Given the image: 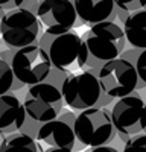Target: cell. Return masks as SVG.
Returning <instances> with one entry per match:
<instances>
[{
  "label": "cell",
  "mask_w": 146,
  "mask_h": 152,
  "mask_svg": "<svg viewBox=\"0 0 146 152\" xmlns=\"http://www.w3.org/2000/svg\"><path fill=\"white\" fill-rule=\"evenodd\" d=\"M43 50L49 55L55 69L64 73H73L90 64V53L84 38L69 31L61 35L44 34L41 40Z\"/></svg>",
  "instance_id": "6da1fadb"
},
{
  "label": "cell",
  "mask_w": 146,
  "mask_h": 152,
  "mask_svg": "<svg viewBox=\"0 0 146 152\" xmlns=\"http://www.w3.org/2000/svg\"><path fill=\"white\" fill-rule=\"evenodd\" d=\"M73 131L76 140L90 149L108 146L117 135L111 114H108L104 108H90L82 111L73 122Z\"/></svg>",
  "instance_id": "7a4b0ae2"
},
{
  "label": "cell",
  "mask_w": 146,
  "mask_h": 152,
  "mask_svg": "<svg viewBox=\"0 0 146 152\" xmlns=\"http://www.w3.org/2000/svg\"><path fill=\"white\" fill-rule=\"evenodd\" d=\"M84 41L96 64L97 61L110 62L117 59L125 49L126 37L123 29L114 21H104L91 26V29L84 35Z\"/></svg>",
  "instance_id": "3957f363"
},
{
  "label": "cell",
  "mask_w": 146,
  "mask_h": 152,
  "mask_svg": "<svg viewBox=\"0 0 146 152\" xmlns=\"http://www.w3.org/2000/svg\"><path fill=\"white\" fill-rule=\"evenodd\" d=\"M0 34L9 47L23 49L34 46L40 35V18L29 9L9 11L0 20Z\"/></svg>",
  "instance_id": "277c9868"
},
{
  "label": "cell",
  "mask_w": 146,
  "mask_h": 152,
  "mask_svg": "<svg viewBox=\"0 0 146 152\" xmlns=\"http://www.w3.org/2000/svg\"><path fill=\"white\" fill-rule=\"evenodd\" d=\"M97 78L102 91L107 93L108 97H126L132 94L139 85V73L136 66L123 58L105 62L101 67Z\"/></svg>",
  "instance_id": "5b68a950"
},
{
  "label": "cell",
  "mask_w": 146,
  "mask_h": 152,
  "mask_svg": "<svg viewBox=\"0 0 146 152\" xmlns=\"http://www.w3.org/2000/svg\"><path fill=\"white\" fill-rule=\"evenodd\" d=\"M11 69L21 84L34 87L43 84V81L49 76L52 62L43 47L34 44L17 50L12 56Z\"/></svg>",
  "instance_id": "8992f818"
},
{
  "label": "cell",
  "mask_w": 146,
  "mask_h": 152,
  "mask_svg": "<svg viewBox=\"0 0 146 152\" xmlns=\"http://www.w3.org/2000/svg\"><path fill=\"white\" fill-rule=\"evenodd\" d=\"M61 93L67 107L85 111L94 108L102 94V87L94 73L81 72L67 76L61 85Z\"/></svg>",
  "instance_id": "52a82bcc"
},
{
  "label": "cell",
  "mask_w": 146,
  "mask_h": 152,
  "mask_svg": "<svg viewBox=\"0 0 146 152\" xmlns=\"http://www.w3.org/2000/svg\"><path fill=\"white\" fill-rule=\"evenodd\" d=\"M24 110L26 114L35 122H52L56 120L61 110L64 107V97L52 84H38L29 88L24 97Z\"/></svg>",
  "instance_id": "ba28073f"
},
{
  "label": "cell",
  "mask_w": 146,
  "mask_h": 152,
  "mask_svg": "<svg viewBox=\"0 0 146 152\" xmlns=\"http://www.w3.org/2000/svg\"><path fill=\"white\" fill-rule=\"evenodd\" d=\"M111 119L117 134L123 137H137L146 134V104L145 100L132 93L119 99L111 110Z\"/></svg>",
  "instance_id": "9c48e42d"
},
{
  "label": "cell",
  "mask_w": 146,
  "mask_h": 152,
  "mask_svg": "<svg viewBox=\"0 0 146 152\" xmlns=\"http://www.w3.org/2000/svg\"><path fill=\"white\" fill-rule=\"evenodd\" d=\"M41 24H44L46 34L61 35L72 31L76 24L78 12L75 0H43L36 9Z\"/></svg>",
  "instance_id": "30bf717a"
},
{
  "label": "cell",
  "mask_w": 146,
  "mask_h": 152,
  "mask_svg": "<svg viewBox=\"0 0 146 152\" xmlns=\"http://www.w3.org/2000/svg\"><path fill=\"white\" fill-rule=\"evenodd\" d=\"M38 142L46 146L44 152H73L76 135L67 122L56 119L44 123L38 129Z\"/></svg>",
  "instance_id": "8fae6325"
},
{
  "label": "cell",
  "mask_w": 146,
  "mask_h": 152,
  "mask_svg": "<svg viewBox=\"0 0 146 152\" xmlns=\"http://www.w3.org/2000/svg\"><path fill=\"white\" fill-rule=\"evenodd\" d=\"M26 120L24 105L14 94L0 96V134H17Z\"/></svg>",
  "instance_id": "7c38bea8"
},
{
  "label": "cell",
  "mask_w": 146,
  "mask_h": 152,
  "mask_svg": "<svg viewBox=\"0 0 146 152\" xmlns=\"http://www.w3.org/2000/svg\"><path fill=\"white\" fill-rule=\"evenodd\" d=\"M114 0H75L78 17L88 24L108 21L114 11Z\"/></svg>",
  "instance_id": "4fadbf2b"
},
{
  "label": "cell",
  "mask_w": 146,
  "mask_h": 152,
  "mask_svg": "<svg viewBox=\"0 0 146 152\" xmlns=\"http://www.w3.org/2000/svg\"><path fill=\"white\" fill-rule=\"evenodd\" d=\"M123 32L132 47L146 50V9L132 12L125 20Z\"/></svg>",
  "instance_id": "5bb4252c"
},
{
  "label": "cell",
  "mask_w": 146,
  "mask_h": 152,
  "mask_svg": "<svg viewBox=\"0 0 146 152\" xmlns=\"http://www.w3.org/2000/svg\"><path fill=\"white\" fill-rule=\"evenodd\" d=\"M0 152H44L38 142L28 134H12L8 135L0 143Z\"/></svg>",
  "instance_id": "9a60e30c"
},
{
  "label": "cell",
  "mask_w": 146,
  "mask_h": 152,
  "mask_svg": "<svg viewBox=\"0 0 146 152\" xmlns=\"http://www.w3.org/2000/svg\"><path fill=\"white\" fill-rule=\"evenodd\" d=\"M14 72H12L11 66L5 59L0 58V96L8 94V91L11 90L12 82H14Z\"/></svg>",
  "instance_id": "2e32d148"
},
{
  "label": "cell",
  "mask_w": 146,
  "mask_h": 152,
  "mask_svg": "<svg viewBox=\"0 0 146 152\" xmlns=\"http://www.w3.org/2000/svg\"><path fill=\"white\" fill-rule=\"evenodd\" d=\"M123 152H146V134L126 140L123 146Z\"/></svg>",
  "instance_id": "e0dca14e"
},
{
  "label": "cell",
  "mask_w": 146,
  "mask_h": 152,
  "mask_svg": "<svg viewBox=\"0 0 146 152\" xmlns=\"http://www.w3.org/2000/svg\"><path fill=\"white\" fill-rule=\"evenodd\" d=\"M119 9L126 12H137L146 6V0H114Z\"/></svg>",
  "instance_id": "ac0fdd59"
},
{
  "label": "cell",
  "mask_w": 146,
  "mask_h": 152,
  "mask_svg": "<svg viewBox=\"0 0 146 152\" xmlns=\"http://www.w3.org/2000/svg\"><path fill=\"white\" fill-rule=\"evenodd\" d=\"M136 69L139 73V79H142L143 85H146V50L139 55L137 62H136Z\"/></svg>",
  "instance_id": "d6986e66"
},
{
  "label": "cell",
  "mask_w": 146,
  "mask_h": 152,
  "mask_svg": "<svg viewBox=\"0 0 146 152\" xmlns=\"http://www.w3.org/2000/svg\"><path fill=\"white\" fill-rule=\"evenodd\" d=\"M24 0H0V9L3 11H14L18 9Z\"/></svg>",
  "instance_id": "ffe728a7"
},
{
  "label": "cell",
  "mask_w": 146,
  "mask_h": 152,
  "mask_svg": "<svg viewBox=\"0 0 146 152\" xmlns=\"http://www.w3.org/2000/svg\"><path fill=\"white\" fill-rule=\"evenodd\" d=\"M87 152H120V151L116 149V148H113V146H99V148L88 149Z\"/></svg>",
  "instance_id": "44dd1931"
},
{
  "label": "cell",
  "mask_w": 146,
  "mask_h": 152,
  "mask_svg": "<svg viewBox=\"0 0 146 152\" xmlns=\"http://www.w3.org/2000/svg\"><path fill=\"white\" fill-rule=\"evenodd\" d=\"M0 37H2V34H0Z\"/></svg>",
  "instance_id": "7402d4cb"
}]
</instances>
